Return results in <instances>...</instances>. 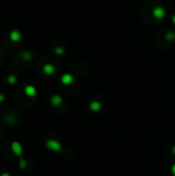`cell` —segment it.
<instances>
[{
	"mask_svg": "<svg viewBox=\"0 0 175 176\" xmlns=\"http://www.w3.org/2000/svg\"><path fill=\"white\" fill-rule=\"evenodd\" d=\"M23 38V35H22L21 31L18 30V29H13V30L9 32V39H11L13 42L18 43L22 40Z\"/></svg>",
	"mask_w": 175,
	"mask_h": 176,
	"instance_id": "6da1fadb",
	"label": "cell"
},
{
	"mask_svg": "<svg viewBox=\"0 0 175 176\" xmlns=\"http://www.w3.org/2000/svg\"><path fill=\"white\" fill-rule=\"evenodd\" d=\"M22 56H23V59H27V60L31 59V54L29 52H24L23 54H22Z\"/></svg>",
	"mask_w": 175,
	"mask_h": 176,
	"instance_id": "7a4b0ae2",
	"label": "cell"
}]
</instances>
